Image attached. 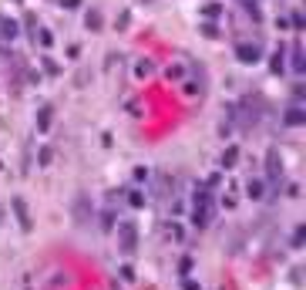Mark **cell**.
Here are the masks:
<instances>
[{"label": "cell", "instance_id": "cell-1", "mask_svg": "<svg viewBox=\"0 0 306 290\" xmlns=\"http://www.w3.org/2000/svg\"><path fill=\"white\" fill-rule=\"evenodd\" d=\"M192 203H195V209H192V223L199 226V230H205L212 219V196H209V186H199L195 196H192Z\"/></svg>", "mask_w": 306, "mask_h": 290}, {"label": "cell", "instance_id": "cell-2", "mask_svg": "<svg viewBox=\"0 0 306 290\" xmlns=\"http://www.w3.org/2000/svg\"><path fill=\"white\" fill-rule=\"evenodd\" d=\"M263 112V98L249 95L239 101V112H236V122H239V128H249V125H256V118Z\"/></svg>", "mask_w": 306, "mask_h": 290}, {"label": "cell", "instance_id": "cell-3", "mask_svg": "<svg viewBox=\"0 0 306 290\" xmlns=\"http://www.w3.org/2000/svg\"><path fill=\"white\" fill-rule=\"evenodd\" d=\"M266 175H269V186H272V189L283 186V162H279V152H276V149L266 152Z\"/></svg>", "mask_w": 306, "mask_h": 290}, {"label": "cell", "instance_id": "cell-4", "mask_svg": "<svg viewBox=\"0 0 306 290\" xmlns=\"http://www.w3.org/2000/svg\"><path fill=\"white\" fill-rule=\"evenodd\" d=\"M135 243H138V230H135L132 223H121V230H118V250H121V253H132Z\"/></svg>", "mask_w": 306, "mask_h": 290}, {"label": "cell", "instance_id": "cell-5", "mask_svg": "<svg viewBox=\"0 0 306 290\" xmlns=\"http://www.w3.org/2000/svg\"><path fill=\"white\" fill-rule=\"evenodd\" d=\"M236 58L242 61V64H256V61L263 58V51L256 44H236Z\"/></svg>", "mask_w": 306, "mask_h": 290}, {"label": "cell", "instance_id": "cell-6", "mask_svg": "<svg viewBox=\"0 0 306 290\" xmlns=\"http://www.w3.org/2000/svg\"><path fill=\"white\" fill-rule=\"evenodd\" d=\"M74 219H77V223H88V219H91V203H88V196H84V193L74 199Z\"/></svg>", "mask_w": 306, "mask_h": 290}, {"label": "cell", "instance_id": "cell-7", "mask_svg": "<svg viewBox=\"0 0 306 290\" xmlns=\"http://www.w3.org/2000/svg\"><path fill=\"white\" fill-rule=\"evenodd\" d=\"M14 213H17L20 230H31V216H27V206H24V199H20V196H14Z\"/></svg>", "mask_w": 306, "mask_h": 290}, {"label": "cell", "instance_id": "cell-8", "mask_svg": "<svg viewBox=\"0 0 306 290\" xmlns=\"http://www.w3.org/2000/svg\"><path fill=\"white\" fill-rule=\"evenodd\" d=\"M17 34H20L17 20H10V17H3V20H0V38H3V41H14Z\"/></svg>", "mask_w": 306, "mask_h": 290}, {"label": "cell", "instance_id": "cell-9", "mask_svg": "<svg viewBox=\"0 0 306 290\" xmlns=\"http://www.w3.org/2000/svg\"><path fill=\"white\" fill-rule=\"evenodd\" d=\"M51 122H54V108H51V105H40V112H37V128H40V132H47V128H51Z\"/></svg>", "mask_w": 306, "mask_h": 290}, {"label": "cell", "instance_id": "cell-10", "mask_svg": "<svg viewBox=\"0 0 306 290\" xmlns=\"http://www.w3.org/2000/svg\"><path fill=\"white\" fill-rule=\"evenodd\" d=\"M236 166H239V145H229L222 152V169H236Z\"/></svg>", "mask_w": 306, "mask_h": 290}, {"label": "cell", "instance_id": "cell-11", "mask_svg": "<svg viewBox=\"0 0 306 290\" xmlns=\"http://www.w3.org/2000/svg\"><path fill=\"white\" fill-rule=\"evenodd\" d=\"M101 24H104V20H101V10L91 7V10L84 14V27H88V31H101Z\"/></svg>", "mask_w": 306, "mask_h": 290}, {"label": "cell", "instance_id": "cell-12", "mask_svg": "<svg viewBox=\"0 0 306 290\" xmlns=\"http://www.w3.org/2000/svg\"><path fill=\"white\" fill-rule=\"evenodd\" d=\"M152 71H155V64H152L148 58H141L138 64H135V78H141V81H145V78L152 75Z\"/></svg>", "mask_w": 306, "mask_h": 290}, {"label": "cell", "instance_id": "cell-13", "mask_svg": "<svg viewBox=\"0 0 306 290\" xmlns=\"http://www.w3.org/2000/svg\"><path fill=\"white\" fill-rule=\"evenodd\" d=\"M286 125H303V105H289V112H286Z\"/></svg>", "mask_w": 306, "mask_h": 290}, {"label": "cell", "instance_id": "cell-14", "mask_svg": "<svg viewBox=\"0 0 306 290\" xmlns=\"http://www.w3.org/2000/svg\"><path fill=\"white\" fill-rule=\"evenodd\" d=\"M115 209H104V213H101V219H98V223H101V230H115V223H118V219H115Z\"/></svg>", "mask_w": 306, "mask_h": 290}, {"label": "cell", "instance_id": "cell-15", "mask_svg": "<svg viewBox=\"0 0 306 290\" xmlns=\"http://www.w3.org/2000/svg\"><path fill=\"white\" fill-rule=\"evenodd\" d=\"M283 54H286V51H283V47H276V54H272V64H269L276 75H283Z\"/></svg>", "mask_w": 306, "mask_h": 290}, {"label": "cell", "instance_id": "cell-16", "mask_svg": "<svg viewBox=\"0 0 306 290\" xmlns=\"http://www.w3.org/2000/svg\"><path fill=\"white\" fill-rule=\"evenodd\" d=\"M293 71L303 75V47H293Z\"/></svg>", "mask_w": 306, "mask_h": 290}, {"label": "cell", "instance_id": "cell-17", "mask_svg": "<svg viewBox=\"0 0 306 290\" xmlns=\"http://www.w3.org/2000/svg\"><path fill=\"white\" fill-rule=\"evenodd\" d=\"M249 196H252V199H263V196H266V186L252 179V182H249Z\"/></svg>", "mask_w": 306, "mask_h": 290}, {"label": "cell", "instance_id": "cell-18", "mask_svg": "<svg viewBox=\"0 0 306 290\" xmlns=\"http://www.w3.org/2000/svg\"><path fill=\"white\" fill-rule=\"evenodd\" d=\"M165 78H169V81H178V78H185V68H182V64H172V68L165 71Z\"/></svg>", "mask_w": 306, "mask_h": 290}, {"label": "cell", "instance_id": "cell-19", "mask_svg": "<svg viewBox=\"0 0 306 290\" xmlns=\"http://www.w3.org/2000/svg\"><path fill=\"white\" fill-rule=\"evenodd\" d=\"M37 162H40V166H51V162H54V152H51V149L44 145V149L37 152Z\"/></svg>", "mask_w": 306, "mask_h": 290}, {"label": "cell", "instance_id": "cell-20", "mask_svg": "<svg viewBox=\"0 0 306 290\" xmlns=\"http://www.w3.org/2000/svg\"><path fill=\"white\" fill-rule=\"evenodd\" d=\"M37 44L40 47H51V44H54V34H51V31H37Z\"/></svg>", "mask_w": 306, "mask_h": 290}, {"label": "cell", "instance_id": "cell-21", "mask_svg": "<svg viewBox=\"0 0 306 290\" xmlns=\"http://www.w3.org/2000/svg\"><path fill=\"white\" fill-rule=\"evenodd\" d=\"M44 71H47V75H61V64L51 61V58H44Z\"/></svg>", "mask_w": 306, "mask_h": 290}, {"label": "cell", "instance_id": "cell-22", "mask_svg": "<svg viewBox=\"0 0 306 290\" xmlns=\"http://www.w3.org/2000/svg\"><path fill=\"white\" fill-rule=\"evenodd\" d=\"M199 91H202V81H189V84H185V95L189 98H195Z\"/></svg>", "mask_w": 306, "mask_h": 290}, {"label": "cell", "instance_id": "cell-23", "mask_svg": "<svg viewBox=\"0 0 306 290\" xmlns=\"http://www.w3.org/2000/svg\"><path fill=\"white\" fill-rule=\"evenodd\" d=\"M128 203H132V206H145V196L138 193V189H132V193H128Z\"/></svg>", "mask_w": 306, "mask_h": 290}, {"label": "cell", "instance_id": "cell-24", "mask_svg": "<svg viewBox=\"0 0 306 290\" xmlns=\"http://www.w3.org/2000/svg\"><path fill=\"white\" fill-rule=\"evenodd\" d=\"M189 270H192V256H182V260H178V273L185 277Z\"/></svg>", "mask_w": 306, "mask_h": 290}, {"label": "cell", "instance_id": "cell-25", "mask_svg": "<svg viewBox=\"0 0 306 290\" xmlns=\"http://www.w3.org/2000/svg\"><path fill=\"white\" fill-rule=\"evenodd\" d=\"M293 247H296V250L303 247V226H296V230H293Z\"/></svg>", "mask_w": 306, "mask_h": 290}, {"label": "cell", "instance_id": "cell-26", "mask_svg": "<svg viewBox=\"0 0 306 290\" xmlns=\"http://www.w3.org/2000/svg\"><path fill=\"white\" fill-rule=\"evenodd\" d=\"M128 20H132V14H128V10H121V17H118V31H128Z\"/></svg>", "mask_w": 306, "mask_h": 290}, {"label": "cell", "instance_id": "cell-27", "mask_svg": "<svg viewBox=\"0 0 306 290\" xmlns=\"http://www.w3.org/2000/svg\"><path fill=\"white\" fill-rule=\"evenodd\" d=\"M293 27H296V31L303 27V10H293Z\"/></svg>", "mask_w": 306, "mask_h": 290}, {"label": "cell", "instance_id": "cell-28", "mask_svg": "<svg viewBox=\"0 0 306 290\" xmlns=\"http://www.w3.org/2000/svg\"><path fill=\"white\" fill-rule=\"evenodd\" d=\"M202 34H205V38H219V27H212V24H205V27H202Z\"/></svg>", "mask_w": 306, "mask_h": 290}, {"label": "cell", "instance_id": "cell-29", "mask_svg": "<svg viewBox=\"0 0 306 290\" xmlns=\"http://www.w3.org/2000/svg\"><path fill=\"white\" fill-rule=\"evenodd\" d=\"M182 287H185V290H199V284H195V280H185V277H182Z\"/></svg>", "mask_w": 306, "mask_h": 290}, {"label": "cell", "instance_id": "cell-30", "mask_svg": "<svg viewBox=\"0 0 306 290\" xmlns=\"http://www.w3.org/2000/svg\"><path fill=\"white\" fill-rule=\"evenodd\" d=\"M61 3H64L68 10H74V7H81V0H61Z\"/></svg>", "mask_w": 306, "mask_h": 290}, {"label": "cell", "instance_id": "cell-31", "mask_svg": "<svg viewBox=\"0 0 306 290\" xmlns=\"http://www.w3.org/2000/svg\"><path fill=\"white\" fill-rule=\"evenodd\" d=\"M242 3L249 7V14H252V17H259V14H256V3H252V0H242Z\"/></svg>", "mask_w": 306, "mask_h": 290}]
</instances>
